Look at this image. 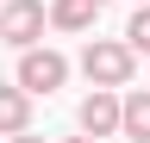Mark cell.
<instances>
[{
	"label": "cell",
	"mask_w": 150,
	"mask_h": 143,
	"mask_svg": "<svg viewBox=\"0 0 150 143\" xmlns=\"http://www.w3.org/2000/svg\"><path fill=\"white\" fill-rule=\"evenodd\" d=\"M131 68H138V50H125V44H112V38H94L81 50V75L94 87H125Z\"/></svg>",
	"instance_id": "6da1fadb"
},
{
	"label": "cell",
	"mask_w": 150,
	"mask_h": 143,
	"mask_svg": "<svg viewBox=\"0 0 150 143\" xmlns=\"http://www.w3.org/2000/svg\"><path fill=\"white\" fill-rule=\"evenodd\" d=\"M63 81H69V56L38 50V44H25V50H19V87H25V93H56Z\"/></svg>",
	"instance_id": "7a4b0ae2"
},
{
	"label": "cell",
	"mask_w": 150,
	"mask_h": 143,
	"mask_svg": "<svg viewBox=\"0 0 150 143\" xmlns=\"http://www.w3.org/2000/svg\"><path fill=\"white\" fill-rule=\"evenodd\" d=\"M119 131H125L131 143H150V87L119 100Z\"/></svg>",
	"instance_id": "8992f818"
},
{
	"label": "cell",
	"mask_w": 150,
	"mask_h": 143,
	"mask_svg": "<svg viewBox=\"0 0 150 143\" xmlns=\"http://www.w3.org/2000/svg\"><path fill=\"white\" fill-rule=\"evenodd\" d=\"M13 131H31V93L25 87H0V137H13Z\"/></svg>",
	"instance_id": "5b68a950"
},
{
	"label": "cell",
	"mask_w": 150,
	"mask_h": 143,
	"mask_svg": "<svg viewBox=\"0 0 150 143\" xmlns=\"http://www.w3.org/2000/svg\"><path fill=\"white\" fill-rule=\"evenodd\" d=\"M13 143H44V137H31V131H13Z\"/></svg>",
	"instance_id": "9c48e42d"
},
{
	"label": "cell",
	"mask_w": 150,
	"mask_h": 143,
	"mask_svg": "<svg viewBox=\"0 0 150 143\" xmlns=\"http://www.w3.org/2000/svg\"><path fill=\"white\" fill-rule=\"evenodd\" d=\"M125 50H144V56H150V0H138V13H131V25H125Z\"/></svg>",
	"instance_id": "ba28073f"
},
{
	"label": "cell",
	"mask_w": 150,
	"mask_h": 143,
	"mask_svg": "<svg viewBox=\"0 0 150 143\" xmlns=\"http://www.w3.org/2000/svg\"><path fill=\"white\" fill-rule=\"evenodd\" d=\"M44 6L38 0H6L0 6V44H13V50H25V44H38L44 38Z\"/></svg>",
	"instance_id": "3957f363"
},
{
	"label": "cell",
	"mask_w": 150,
	"mask_h": 143,
	"mask_svg": "<svg viewBox=\"0 0 150 143\" xmlns=\"http://www.w3.org/2000/svg\"><path fill=\"white\" fill-rule=\"evenodd\" d=\"M81 131L88 137H112L119 131V93H112V87H94L81 100Z\"/></svg>",
	"instance_id": "277c9868"
},
{
	"label": "cell",
	"mask_w": 150,
	"mask_h": 143,
	"mask_svg": "<svg viewBox=\"0 0 150 143\" xmlns=\"http://www.w3.org/2000/svg\"><path fill=\"white\" fill-rule=\"evenodd\" d=\"M94 6H106V0H94Z\"/></svg>",
	"instance_id": "8fae6325"
},
{
	"label": "cell",
	"mask_w": 150,
	"mask_h": 143,
	"mask_svg": "<svg viewBox=\"0 0 150 143\" xmlns=\"http://www.w3.org/2000/svg\"><path fill=\"white\" fill-rule=\"evenodd\" d=\"M44 19H50L56 31H88L94 19H100V6H94V0H50Z\"/></svg>",
	"instance_id": "52a82bcc"
},
{
	"label": "cell",
	"mask_w": 150,
	"mask_h": 143,
	"mask_svg": "<svg viewBox=\"0 0 150 143\" xmlns=\"http://www.w3.org/2000/svg\"><path fill=\"white\" fill-rule=\"evenodd\" d=\"M63 143H100V137H88V131H81V137H63Z\"/></svg>",
	"instance_id": "30bf717a"
}]
</instances>
